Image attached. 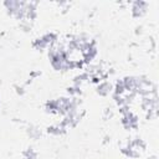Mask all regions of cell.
I'll use <instances>...</instances> for the list:
<instances>
[{
  "instance_id": "1",
  "label": "cell",
  "mask_w": 159,
  "mask_h": 159,
  "mask_svg": "<svg viewBox=\"0 0 159 159\" xmlns=\"http://www.w3.org/2000/svg\"><path fill=\"white\" fill-rule=\"evenodd\" d=\"M111 89H112V86H111V83H108V82H101L99 86H98V93H101V94H103V96L108 94V93L111 92Z\"/></svg>"
}]
</instances>
